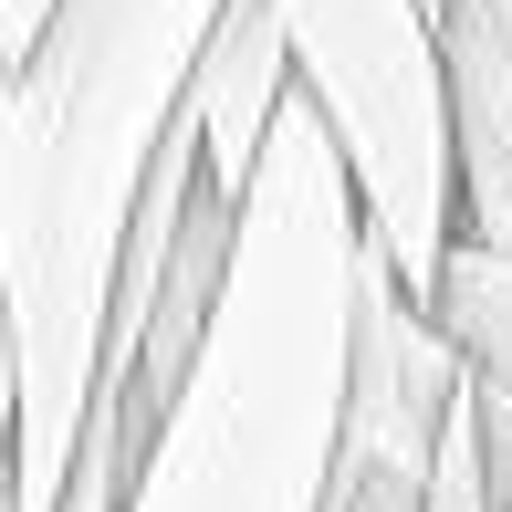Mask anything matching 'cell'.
I'll use <instances>...</instances> for the list:
<instances>
[{
	"label": "cell",
	"mask_w": 512,
	"mask_h": 512,
	"mask_svg": "<svg viewBox=\"0 0 512 512\" xmlns=\"http://www.w3.org/2000/svg\"><path fill=\"white\" fill-rule=\"evenodd\" d=\"M230 0H53L0 63V324H11V512H63L105 377L136 199L178 136Z\"/></svg>",
	"instance_id": "6da1fadb"
},
{
	"label": "cell",
	"mask_w": 512,
	"mask_h": 512,
	"mask_svg": "<svg viewBox=\"0 0 512 512\" xmlns=\"http://www.w3.org/2000/svg\"><path fill=\"white\" fill-rule=\"evenodd\" d=\"M439 84H450V199L460 241L512 251V53L481 0H439Z\"/></svg>",
	"instance_id": "277c9868"
},
{
	"label": "cell",
	"mask_w": 512,
	"mask_h": 512,
	"mask_svg": "<svg viewBox=\"0 0 512 512\" xmlns=\"http://www.w3.org/2000/svg\"><path fill=\"white\" fill-rule=\"evenodd\" d=\"M471 450H481V502L512 512V387L471 377Z\"/></svg>",
	"instance_id": "ba28073f"
},
{
	"label": "cell",
	"mask_w": 512,
	"mask_h": 512,
	"mask_svg": "<svg viewBox=\"0 0 512 512\" xmlns=\"http://www.w3.org/2000/svg\"><path fill=\"white\" fill-rule=\"evenodd\" d=\"M283 32L293 95L335 136L356 220L408 304L439 293L460 241L450 199V84H439V0H262Z\"/></svg>",
	"instance_id": "3957f363"
},
{
	"label": "cell",
	"mask_w": 512,
	"mask_h": 512,
	"mask_svg": "<svg viewBox=\"0 0 512 512\" xmlns=\"http://www.w3.org/2000/svg\"><path fill=\"white\" fill-rule=\"evenodd\" d=\"M418 314L439 324V345H450L471 377L512 387V251H471V241H450L439 293H429Z\"/></svg>",
	"instance_id": "8992f818"
},
{
	"label": "cell",
	"mask_w": 512,
	"mask_h": 512,
	"mask_svg": "<svg viewBox=\"0 0 512 512\" xmlns=\"http://www.w3.org/2000/svg\"><path fill=\"white\" fill-rule=\"evenodd\" d=\"M11 429H21V377H11V324H0V512H11Z\"/></svg>",
	"instance_id": "9c48e42d"
},
{
	"label": "cell",
	"mask_w": 512,
	"mask_h": 512,
	"mask_svg": "<svg viewBox=\"0 0 512 512\" xmlns=\"http://www.w3.org/2000/svg\"><path fill=\"white\" fill-rule=\"evenodd\" d=\"M283 105H293L283 32H272V11H262V0H230V11H220V32H209V53H199L189 115H178V126L199 136V178H209L230 209H241L251 168H262V136H272V115H283Z\"/></svg>",
	"instance_id": "5b68a950"
},
{
	"label": "cell",
	"mask_w": 512,
	"mask_h": 512,
	"mask_svg": "<svg viewBox=\"0 0 512 512\" xmlns=\"http://www.w3.org/2000/svg\"><path fill=\"white\" fill-rule=\"evenodd\" d=\"M356 272H366L356 189L335 168V136L293 95L230 209V262L189 345V377L157 408L115 512H324Z\"/></svg>",
	"instance_id": "7a4b0ae2"
},
{
	"label": "cell",
	"mask_w": 512,
	"mask_h": 512,
	"mask_svg": "<svg viewBox=\"0 0 512 512\" xmlns=\"http://www.w3.org/2000/svg\"><path fill=\"white\" fill-rule=\"evenodd\" d=\"M42 11H53V0H0V63H21V53H32Z\"/></svg>",
	"instance_id": "30bf717a"
},
{
	"label": "cell",
	"mask_w": 512,
	"mask_h": 512,
	"mask_svg": "<svg viewBox=\"0 0 512 512\" xmlns=\"http://www.w3.org/2000/svg\"><path fill=\"white\" fill-rule=\"evenodd\" d=\"M136 418H126V377H95V418H84V450H74V481H63V512H115L126 502V471H136Z\"/></svg>",
	"instance_id": "52a82bcc"
},
{
	"label": "cell",
	"mask_w": 512,
	"mask_h": 512,
	"mask_svg": "<svg viewBox=\"0 0 512 512\" xmlns=\"http://www.w3.org/2000/svg\"><path fill=\"white\" fill-rule=\"evenodd\" d=\"M481 11H492V32H502V53H512V0H481Z\"/></svg>",
	"instance_id": "8fae6325"
}]
</instances>
